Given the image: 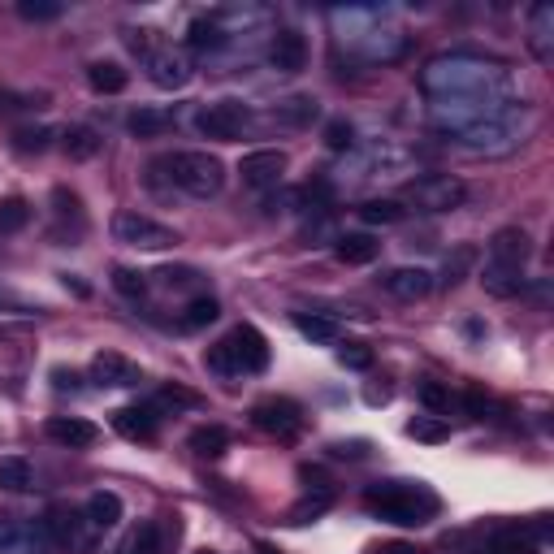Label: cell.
<instances>
[{
	"mask_svg": "<svg viewBox=\"0 0 554 554\" xmlns=\"http://www.w3.org/2000/svg\"><path fill=\"white\" fill-rule=\"evenodd\" d=\"M204 364L213 368V373H221V377H234V373H239V364H234V355H230L226 342H217V347L204 355Z\"/></svg>",
	"mask_w": 554,
	"mask_h": 554,
	"instance_id": "obj_41",
	"label": "cell"
},
{
	"mask_svg": "<svg viewBox=\"0 0 554 554\" xmlns=\"http://www.w3.org/2000/svg\"><path fill=\"white\" fill-rule=\"evenodd\" d=\"M269 61L277 74H299L303 65H308V39L299 31H277L269 44Z\"/></svg>",
	"mask_w": 554,
	"mask_h": 554,
	"instance_id": "obj_15",
	"label": "cell"
},
{
	"mask_svg": "<svg viewBox=\"0 0 554 554\" xmlns=\"http://www.w3.org/2000/svg\"><path fill=\"white\" fill-rule=\"evenodd\" d=\"M31 485V464L22 455H0V490L22 494Z\"/></svg>",
	"mask_w": 554,
	"mask_h": 554,
	"instance_id": "obj_24",
	"label": "cell"
},
{
	"mask_svg": "<svg viewBox=\"0 0 554 554\" xmlns=\"http://www.w3.org/2000/svg\"><path fill=\"white\" fill-rule=\"evenodd\" d=\"M221 22L217 18H200V22H191V48H217L221 44Z\"/></svg>",
	"mask_w": 554,
	"mask_h": 554,
	"instance_id": "obj_37",
	"label": "cell"
},
{
	"mask_svg": "<svg viewBox=\"0 0 554 554\" xmlns=\"http://www.w3.org/2000/svg\"><path fill=\"white\" fill-rule=\"evenodd\" d=\"M161 282H165L169 290H174V286H191V282H195V273H191V269H165V273H161Z\"/></svg>",
	"mask_w": 554,
	"mask_h": 554,
	"instance_id": "obj_46",
	"label": "cell"
},
{
	"mask_svg": "<svg viewBox=\"0 0 554 554\" xmlns=\"http://www.w3.org/2000/svg\"><path fill=\"white\" fill-rule=\"evenodd\" d=\"M329 503H334V498H321V494H316V498H303V503H299L295 511H290V524H308L312 516H321V511H325Z\"/></svg>",
	"mask_w": 554,
	"mask_h": 554,
	"instance_id": "obj_44",
	"label": "cell"
},
{
	"mask_svg": "<svg viewBox=\"0 0 554 554\" xmlns=\"http://www.w3.org/2000/svg\"><path fill=\"white\" fill-rule=\"evenodd\" d=\"M256 554H282V550L269 546V542H256Z\"/></svg>",
	"mask_w": 554,
	"mask_h": 554,
	"instance_id": "obj_50",
	"label": "cell"
},
{
	"mask_svg": "<svg viewBox=\"0 0 554 554\" xmlns=\"http://www.w3.org/2000/svg\"><path fill=\"white\" fill-rule=\"evenodd\" d=\"M130 135H139V139H161L174 130V113L169 109H152V104H143V109L130 113Z\"/></svg>",
	"mask_w": 554,
	"mask_h": 554,
	"instance_id": "obj_18",
	"label": "cell"
},
{
	"mask_svg": "<svg viewBox=\"0 0 554 554\" xmlns=\"http://www.w3.org/2000/svg\"><path fill=\"white\" fill-rule=\"evenodd\" d=\"M364 507L377 511L381 520L390 524H429L438 516V498H433L425 485L412 481H377L364 490Z\"/></svg>",
	"mask_w": 554,
	"mask_h": 554,
	"instance_id": "obj_2",
	"label": "cell"
},
{
	"mask_svg": "<svg viewBox=\"0 0 554 554\" xmlns=\"http://www.w3.org/2000/svg\"><path fill=\"white\" fill-rule=\"evenodd\" d=\"M477 265V247H455L451 256H446V265H442V286L451 290V286H459L468 277V269Z\"/></svg>",
	"mask_w": 554,
	"mask_h": 554,
	"instance_id": "obj_27",
	"label": "cell"
},
{
	"mask_svg": "<svg viewBox=\"0 0 554 554\" xmlns=\"http://www.w3.org/2000/svg\"><path fill=\"white\" fill-rule=\"evenodd\" d=\"M217 316H221L217 299L213 295H200V299L187 303V312H182V325H187V329H204V325H213Z\"/></svg>",
	"mask_w": 554,
	"mask_h": 554,
	"instance_id": "obj_30",
	"label": "cell"
},
{
	"mask_svg": "<svg viewBox=\"0 0 554 554\" xmlns=\"http://www.w3.org/2000/svg\"><path fill=\"white\" fill-rule=\"evenodd\" d=\"M191 451L200 459H221L230 451V429L226 425H200L191 433Z\"/></svg>",
	"mask_w": 554,
	"mask_h": 554,
	"instance_id": "obj_21",
	"label": "cell"
},
{
	"mask_svg": "<svg viewBox=\"0 0 554 554\" xmlns=\"http://www.w3.org/2000/svg\"><path fill=\"white\" fill-rule=\"evenodd\" d=\"M26 221H31V204L18 200V195L0 200V234H18L26 230Z\"/></svg>",
	"mask_w": 554,
	"mask_h": 554,
	"instance_id": "obj_29",
	"label": "cell"
},
{
	"mask_svg": "<svg viewBox=\"0 0 554 554\" xmlns=\"http://www.w3.org/2000/svg\"><path fill=\"white\" fill-rule=\"evenodd\" d=\"M381 286H386L394 299L416 303V299H425L429 290H433V277L425 269H390L386 277H381Z\"/></svg>",
	"mask_w": 554,
	"mask_h": 554,
	"instance_id": "obj_17",
	"label": "cell"
},
{
	"mask_svg": "<svg viewBox=\"0 0 554 554\" xmlns=\"http://www.w3.org/2000/svg\"><path fill=\"white\" fill-rule=\"evenodd\" d=\"M373 554H425V550H416V546H407V542H386V546H377Z\"/></svg>",
	"mask_w": 554,
	"mask_h": 554,
	"instance_id": "obj_48",
	"label": "cell"
},
{
	"mask_svg": "<svg viewBox=\"0 0 554 554\" xmlns=\"http://www.w3.org/2000/svg\"><path fill=\"white\" fill-rule=\"evenodd\" d=\"M0 542H5V529H0Z\"/></svg>",
	"mask_w": 554,
	"mask_h": 554,
	"instance_id": "obj_52",
	"label": "cell"
},
{
	"mask_svg": "<svg viewBox=\"0 0 554 554\" xmlns=\"http://www.w3.org/2000/svg\"><path fill=\"white\" fill-rule=\"evenodd\" d=\"M524 260H529V234L516 230V226L498 230L494 239H490V260H485V273H481L485 290H490V295H498V299L520 295V286H524Z\"/></svg>",
	"mask_w": 554,
	"mask_h": 554,
	"instance_id": "obj_3",
	"label": "cell"
},
{
	"mask_svg": "<svg viewBox=\"0 0 554 554\" xmlns=\"http://www.w3.org/2000/svg\"><path fill=\"white\" fill-rule=\"evenodd\" d=\"M386 399H390V390H386V386H381V390H377V386L368 390V403H386Z\"/></svg>",
	"mask_w": 554,
	"mask_h": 554,
	"instance_id": "obj_49",
	"label": "cell"
},
{
	"mask_svg": "<svg viewBox=\"0 0 554 554\" xmlns=\"http://www.w3.org/2000/svg\"><path fill=\"white\" fill-rule=\"evenodd\" d=\"M416 394H420V403H425L433 416H451V403L455 399H451V390H446L442 381H420Z\"/></svg>",
	"mask_w": 554,
	"mask_h": 554,
	"instance_id": "obj_31",
	"label": "cell"
},
{
	"mask_svg": "<svg viewBox=\"0 0 554 554\" xmlns=\"http://www.w3.org/2000/svg\"><path fill=\"white\" fill-rule=\"evenodd\" d=\"M464 182L451 178V174H433V178H420L407 187V200L416 208H425V213H451V208L464 204Z\"/></svg>",
	"mask_w": 554,
	"mask_h": 554,
	"instance_id": "obj_7",
	"label": "cell"
},
{
	"mask_svg": "<svg viewBox=\"0 0 554 554\" xmlns=\"http://www.w3.org/2000/svg\"><path fill=\"white\" fill-rule=\"evenodd\" d=\"M83 520L87 516H74V511H65V507H52L48 520H44V529H48V537L61 550H91V537L83 529Z\"/></svg>",
	"mask_w": 554,
	"mask_h": 554,
	"instance_id": "obj_13",
	"label": "cell"
},
{
	"mask_svg": "<svg viewBox=\"0 0 554 554\" xmlns=\"http://www.w3.org/2000/svg\"><path fill=\"white\" fill-rule=\"evenodd\" d=\"M126 554H165L161 529H156V524H139V533L126 542Z\"/></svg>",
	"mask_w": 554,
	"mask_h": 554,
	"instance_id": "obj_34",
	"label": "cell"
},
{
	"mask_svg": "<svg viewBox=\"0 0 554 554\" xmlns=\"http://www.w3.org/2000/svg\"><path fill=\"white\" fill-rule=\"evenodd\" d=\"M252 420L256 429H265L277 442H295L303 433V407L295 399H260L252 407Z\"/></svg>",
	"mask_w": 554,
	"mask_h": 554,
	"instance_id": "obj_6",
	"label": "cell"
},
{
	"mask_svg": "<svg viewBox=\"0 0 554 554\" xmlns=\"http://www.w3.org/2000/svg\"><path fill=\"white\" fill-rule=\"evenodd\" d=\"M355 213H360V221H368V226H394V221H403V204L399 200H364Z\"/></svg>",
	"mask_w": 554,
	"mask_h": 554,
	"instance_id": "obj_26",
	"label": "cell"
},
{
	"mask_svg": "<svg viewBox=\"0 0 554 554\" xmlns=\"http://www.w3.org/2000/svg\"><path fill=\"white\" fill-rule=\"evenodd\" d=\"M226 347L234 355V364H239V373H265L269 368V342L256 325H239L226 338Z\"/></svg>",
	"mask_w": 554,
	"mask_h": 554,
	"instance_id": "obj_10",
	"label": "cell"
},
{
	"mask_svg": "<svg viewBox=\"0 0 554 554\" xmlns=\"http://www.w3.org/2000/svg\"><path fill=\"white\" fill-rule=\"evenodd\" d=\"M490 554H537V546H533V537H529V533L507 529V533H498V537H494Z\"/></svg>",
	"mask_w": 554,
	"mask_h": 554,
	"instance_id": "obj_33",
	"label": "cell"
},
{
	"mask_svg": "<svg viewBox=\"0 0 554 554\" xmlns=\"http://www.w3.org/2000/svg\"><path fill=\"white\" fill-rule=\"evenodd\" d=\"M243 126H247V109L239 100L208 104V109H200V117H195V130H200L204 139H217V143H234L243 135Z\"/></svg>",
	"mask_w": 554,
	"mask_h": 554,
	"instance_id": "obj_8",
	"label": "cell"
},
{
	"mask_svg": "<svg viewBox=\"0 0 554 554\" xmlns=\"http://www.w3.org/2000/svg\"><path fill=\"white\" fill-rule=\"evenodd\" d=\"M130 48H135L139 57H152V31H130Z\"/></svg>",
	"mask_w": 554,
	"mask_h": 554,
	"instance_id": "obj_47",
	"label": "cell"
},
{
	"mask_svg": "<svg viewBox=\"0 0 554 554\" xmlns=\"http://www.w3.org/2000/svg\"><path fill=\"white\" fill-rule=\"evenodd\" d=\"M113 239L126 243V247H139V252H165V247L178 243V234L169 230V226H161L156 217L126 208V213L113 217Z\"/></svg>",
	"mask_w": 554,
	"mask_h": 554,
	"instance_id": "obj_5",
	"label": "cell"
},
{
	"mask_svg": "<svg viewBox=\"0 0 554 554\" xmlns=\"http://www.w3.org/2000/svg\"><path fill=\"white\" fill-rule=\"evenodd\" d=\"M117 520H122V498H117V494L100 490V494L87 498V524H91V529H113Z\"/></svg>",
	"mask_w": 554,
	"mask_h": 554,
	"instance_id": "obj_22",
	"label": "cell"
},
{
	"mask_svg": "<svg viewBox=\"0 0 554 554\" xmlns=\"http://www.w3.org/2000/svg\"><path fill=\"white\" fill-rule=\"evenodd\" d=\"M425 87L438 100H485L490 104V91L503 87V70L490 61L477 57H451V61H433L425 70Z\"/></svg>",
	"mask_w": 554,
	"mask_h": 554,
	"instance_id": "obj_1",
	"label": "cell"
},
{
	"mask_svg": "<svg viewBox=\"0 0 554 554\" xmlns=\"http://www.w3.org/2000/svg\"><path fill=\"white\" fill-rule=\"evenodd\" d=\"M148 74H152V83H156V87L178 91V87H187V83H191L195 65H191L187 52H178V48H161V52H152V57H148Z\"/></svg>",
	"mask_w": 554,
	"mask_h": 554,
	"instance_id": "obj_11",
	"label": "cell"
},
{
	"mask_svg": "<svg viewBox=\"0 0 554 554\" xmlns=\"http://www.w3.org/2000/svg\"><path fill=\"white\" fill-rule=\"evenodd\" d=\"M299 481L308 485V494L334 498V481H329V472H325V468H316V464H303V468H299Z\"/></svg>",
	"mask_w": 554,
	"mask_h": 554,
	"instance_id": "obj_39",
	"label": "cell"
},
{
	"mask_svg": "<svg viewBox=\"0 0 554 554\" xmlns=\"http://www.w3.org/2000/svg\"><path fill=\"white\" fill-rule=\"evenodd\" d=\"M152 407H156V412H161V407H200V394L169 386V390H161V394H156V399H152Z\"/></svg>",
	"mask_w": 554,
	"mask_h": 554,
	"instance_id": "obj_40",
	"label": "cell"
},
{
	"mask_svg": "<svg viewBox=\"0 0 554 554\" xmlns=\"http://www.w3.org/2000/svg\"><path fill=\"white\" fill-rule=\"evenodd\" d=\"M156 420H161V416H156V407L143 403V407H122V412L113 416V425L130 442H152L156 438Z\"/></svg>",
	"mask_w": 554,
	"mask_h": 554,
	"instance_id": "obj_16",
	"label": "cell"
},
{
	"mask_svg": "<svg viewBox=\"0 0 554 554\" xmlns=\"http://www.w3.org/2000/svg\"><path fill=\"white\" fill-rule=\"evenodd\" d=\"M48 130L44 126H22L18 130V152H44L48 148Z\"/></svg>",
	"mask_w": 554,
	"mask_h": 554,
	"instance_id": "obj_42",
	"label": "cell"
},
{
	"mask_svg": "<svg viewBox=\"0 0 554 554\" xmlns=\"http://www.w3.org/2000/svg\"><path fill=\"white\" fill-rule=\"evenodd\" d=\"M18 13L26 22H57L61 18V0H18Z\"/></svg>",
	"mask_w": 554,
	"mask_h": 554,
	"instance_id": "obj_35",
	"label": "cell"
},
{
	"mask_svg": "<svg viewBox=\"0 0 554 554\" xmlns=\"http://www.w3.org/2000/svg\"><path fill=\"white\" fill-rule=\"evenodd\" d=\"M44 433L57 446H70V451H87V446L100 442V429L91 425V420H78V416H52Z\"/></svg>",
	"mask_w": 554,
	"mask_h": 554,
	"instance_id": "obj_14",
	"label": "cell"
},
{
	"mask_svg": "<svg viewBox=\"0 0 554 554\" xmlns=\"http://www.w3.org/2000/svg\"><path fill=\"white\" fill-rule=\"evenodd\" d=\"M100 148H104V139L91 126H70L61 135V152L70 156V161H96Z\"/></svg>",
	"mask_w": 554,
	"mask_h": 554,
	"instance_id": "obj_20",
	"label": "cell"
},
{
	"mask_svg": "<svg viewBox=\"0 0 554 554\" xmlns=\"http://www.w3.org/2000/svg\"><path fill=\"white\" fill-rule=\"evenodd\" d=\"M325 148L329 152H347L351 148V126L347 122H329L325 126Z\"/></svg>",
	"mask_w": 554,
	"mask_h": 554,
	"instance_id": "obj_45",
	"label": "cell"
},
{
	"mask_svg": "<svg viewBox=\"0 0 554 554\" xmlns=\"http://www.w3.org/2000/svg\"><path fill=\"white\" fill-rule=\"evenodd\" d=\"M195 554H217V550H195Z\"/></svg>",
	"mask_w": 554,
	"mask_h": 554,
	"instance_id": "obj_51",
	"label": "cell"
},
{
	"mask_svg": "<svg viewBox=\"0 0 554 554\" xmlns=\"http://www.w3.org/2000/svg\"><path fill=\"white\" fill-rule=\"evenodd\" d=\"M550 26H554V9H550V5H537V9H533V35H529L537 61H550V52H554V44H550Z\"/></svg>",
	"mask_w": 554,
	"mask_h": 554,
	"instance_id": "obj_25",
	"label": "cell"
},
{
	"mask_svg": "<svg viewBox=\"0 0 554 554\" xmlns=\"http://www.w3.org/2000/svg\"><path fill=\"white\" fill-rule=\"evenodd\" d=\"M113 286L122 290L126 299H143V295H148V277L135 273V269H113Z\"/></svg>",
	"mask_w": 554,
	"mask_h": 554,
	"instance_id": "obj_38",
	"label": "cell"
},
{
	"mask_svg": "<svg viewBox=\"0 0 554 554\" xmlns=\"http://www.w3.org/2000/svg\"><path fill=\"white\" fill-rule=\"evenodd\" d=\"M286 174V152H277V148H260V152H247L243 161H239V178H243V187H252V191H269L277 187Z\"/></svg>",
	"mask_w": 554,
	"mask_h": 554,
	"instance_id": "obj_9",
	"label": "cell"
},
{
	"mask_svg": "<svg viewBox=\"0 0 554 554\" xmlns=\"http://www.w3.org/2000/svg\"><path fill=\"white\" fill-rule=\"evenodd\" d=\"M407 438H416V442H429V446H438L451 438V425H446L442 416H416L412 425H407Z\"/></svg>",
	"mask_w": 554,
	"mask_h": 554,
	"instance_id": "obj_28",
	"label": "cell"
},
{
	"mask_svg": "<svg viewBox=\"0 0 554 554\" xmlns=\"http://www.w3.org/2000/svg\"><path fill=\"white\" fill-rule=\"evenodd\" d=\"M381 252V243L373 239V234H342V239L334 243V256L342 260V265H373Z\"/></svg>",
	"mask_w": 554,
	"mask_h": 554,
	"instance_id": "obj_19",
	"label": "cell"
},
{
	"mask_svg": "<svg viewBox=\"0 0 554 554\" xmlns=\"http://www.w3.org/2000/svg\"><path fill=\"white\" fill-rule=\"evenodd\" d=\"M295 329H299L303 338H312V342H334V338H338L334 321H325V316H308V312L295 316Z\"/></svg>",
	"mask_w": 554,
	"mask_h": 554,
	"instance_id": "obj_32",
	"label": "cell"
},
{
	"mask_svg": "<svg viewBox=\"0 0 554 554\" xmlns=\"http://www.w3.org/2000/svg\"><path fill=\"white\" fill-rule=\"evenodd\" d=\"M277 117H282V122L303 126V122H312V117H316V100L312 96H295V100L277 104Z\"/></svg>",
	"mask_w": 554,
	"mask_h": 554,
	"instance_id": "obj_36",
	"label": "cell"
},
{
	"mask_svg": "<svg viewBox=\"0 0 554 554\" xmlns=\"http://www.w3.org/2000/svg\"><path fill=\"white\" fill-rule=\"evenodd\" d=\"M156 169H169V182L178 191L195 195V200H213L226 187V165L213 152H174L165 161H156Z\"/></svg>",
	"mask_w": 554,
	"mask_h": 554,
	"instance_id": "obj_4",
	"label": "cell"
},
{
	"mask_svg": "<svg viewBox=\"0 0 554 554\" xmlns=\"http://www.w3.org/2000/svg\"><path fill=\"white\" fill-rule=\"evenodd\" d=\"M139 364L135 360H126V355H117V351H100L96 360H91V381L104 390H126V386H139Z\"/></svg>",
	"mask_w": 554,
	"mask_h": 554,
	"instance_id": "obj_12",
	"label": "cell"
},
{
	"mask_svg": "<svg viewBox=\"0 0 554 554\" xmlns=\"http://www.w3.org/2000/svg\"><path fill=\"white\" fill-rule=\"evenodd\" d=\"M87 83H91V91H100V96H117V91H126V70L117 61H96L87 70Z\"/></svg>",
	"mask_w": 554,
	"mask_h": 554,
	"instance_id": "obj_23",
	"label": "cell"
},
{
	"mask_svg": "<svg viewBox=\"0 0 554 554\" xmlns=\"http://www.w3.org/2000/svg\"><path fill=\"white\" fill-rule=\"evenodd\" d=\"M338 364L342 368H368L373 364V351L360 347V342H347V347H338Z\"/></svg>",
	"mask_w": 554,
	"mask_h": 554,
	"instance_id": "obj_43",
	"label": "cell"
}]
</instances>
